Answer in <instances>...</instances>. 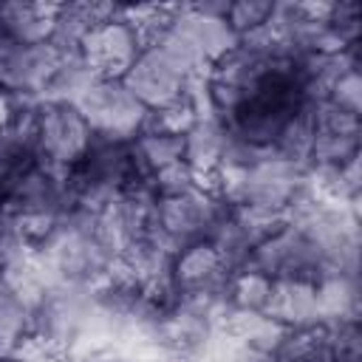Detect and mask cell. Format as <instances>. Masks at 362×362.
I'll return each instance as SVG.
<instances>
[{
  "instance_id": "obj_1",
  "label": "cell",
  "mask_w": 362,
  "mask_h": 362,
  "mask_svg": "<svg viewBox=\"0 0 362 362\" xmlns=\"http://www.w3.org/2000/svg\"><path fill=\"white\" fill-rule=\"evenodd\" d=\"M93 133L74 102H37L34 147L37 161L71 173L90 150Z\"/></svg>"
},
{
  "instance_id": "obj_2",
  "label": "cell",
  "mask_w": 362,
  "mask_h": 362,
  "mask_svg": "<svg viewBox=\"0 0 362 362\" xmlns=\"http://www.w3.org/2000/svg\"><path fill=\"white\" fill-rule=\"evenodd\" d=\"M74 105L88 122L93 139L133 141L147 119V107L124 88L122 79H93Z\"/></svg>"
},
{
  "instance_id": "obj_3",
  "label": "cell",
  "mask_w": 362,
  "mask_h": 362,
  "mask_svg": "<svg viewBox=\"0 0 362 362\" xmlns=\"http://www.w3.org/2000/svg\"><path fill=\"white\" fill-rule=\"evenodd\" d=\"M192 79L195 76H189L187 68L170 51H164L161 45H150L141 48V54L136 57L122 82L147 110H158L181 99L189 90Z\"/></svg>"
},
{
  "instance_id": "obj_4",
  "label": "cell",
  "mask_w": 362,
  "mask_h": 362,
  "mask_svg": "<svg viewBox=\"0 0 362 362\" xmlns=\"http://www.w3.org/2000/svg\"><path fill=\"white\" fill-rule=\"evenodd\" d=\"M62 54L51 42L28 45L0 37V90L17 99H42Z\"/></svg>"
},
{
  "instance_id": "obj_5",
  "label": "cell",
  "mask_w": 362,
  "mask_h": 362,
  "mask_svg": "<svg viewBox=\"0 0 362 362\" xmlns=\"http://www.w3.org/2000/svg\"><path fill=\"white\" fill-rule=\"evenodd\" d=\"M139 54L141 40L136 28L119 17V11L110 20L93 25L79 45V57L93 79H124Z\"/></svg>"
},
{
  "instance_id": "obj_6",
  "label": "cell",
  "mask_w": 362,
  "mask_h": 362,
  "mask_svg": "<svg viewBox=\"0 0 362 362\" xmlns=\"http://www.w3.org/2000/svg\"><path fill=\"white\" fill-rule=\"evenodd\" d=\"M272 322L283 325L286 331H300L317 325L320 317V297L317 286L308 280H274L269 305L263 311Z\"/></svg>"
},
{
  "instance_id": "obj_7",
  "label": "cell",
  "mask_w": 362,
  "mask_h": 362,
  "mask_svg": "<svg viewBox=\"0 0 362 362\" xmlns=\"http://www.w3.org/2000/svg\"><path fill=\"white\" fill-rule=\"evenodd\" d=\"M62 3H0V37L14 42H51Z\"/></svg>"
},
{
  "instance_id": "obj_8",
  "label": "cell",
  "mask_w": 362,
  "mask_h": 362,
  "mask_svg": "<svg viewBox=\"0 0 362 362\" xmlns=\"http://www.w3.org/2000/svg\"><path fill=\"white\" fill-rule=\"evenodd\" d=\"M272 286L274 280L269 274H263L255 266H243L226 277V286H223L226 308L238 314H263L272 297Z\"/></svg>"
},
{
  "instance_id": "obj_9",
  "label": "cell",
  "mask_w": 362,
  "mask_h": 362,
  "mask_svg": "<svg viewBox=\"0 0 362 362\" xmlns=\"http://www.w3.org/2000/svg\"><path fill=\"white\" fill-rule=\"evenodd\" d=\"M272 14H274V3L240 0V3H229L226 14H223V23L235 34V40H240V37H249V34L260 31L263 25H269Z\"/></svg>"
},
{
  "instance_id": "obj_10",
  "label": "cell",
  "mask_w": 362,
  "mask_h": 362,
  "mask_svg": "<svg viewBox=\"0 0 362 362\" xmlns=\"http://www.w3.org/2000/svg\"><path fill=\"white\" fill-rule=\"evenodd\" d=\"M17 110H20V99L11 96V93H6V90H0V133L14 124Z\"/></svg>"
},
{
  "instance_id": "obj_11",
  "label": "cell",
  "mask_w": 362,
  "mask_h": 362,
  "mask_svg": "<svg viewBox=\"0 0 362 362\" xmlns=\"http://www.w3.org/2000/svg\"><path fill=\"white\" fill-rule=\"evenodd\" d=\"M0 206H3V184H0Z\"/></svg>"
}]
</instances>
